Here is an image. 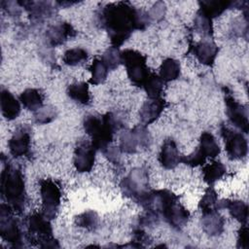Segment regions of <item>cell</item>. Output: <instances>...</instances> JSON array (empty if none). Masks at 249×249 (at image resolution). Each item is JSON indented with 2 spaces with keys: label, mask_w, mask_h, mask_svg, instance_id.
<instances>
[{
  "label": "cell",
  "mask_w": 249,
  "mask_h": 249,
  "mask_svg": "<svg viewBox=\"0 0 249 249\" xmlns=\"http://www.w3.org/2000/svg\"><path fill=\"white\" fill-rule=\"evenodd\" d=\"M99 20L107 31L112 46L119 48L134 30L145 29L151 19L147 13L136 9L130 3L117 2L103 7Z\"/></svg>",
  "instance_id": "1"
},
{
  "label": "cell",
  "mask_w": 249,
  "mask_h": 249,
  "mask_svg": "<svg viewBox=\"0 0 249 249\" xmlns=\"http://www.w3.org/2000/svg\"><path fill=\"white\" fill-rule=\"evenodd\" d=\"M145 210H153L175 230H181L190 218V212L176 195L168 190L147 191L137 200Z\"/></svg>",
  "instance_id": "2"
},
{
  "label": "cell",
  "mask_w": 249,
  "mask_h": 249,
  "mask_svg": "<svg viewBox=\"0 0 249 249\" xmlns=\"http://www.w3.org/2000/svg\"><path fill=\"white\" fill-rule=\"evenodd\" d=\"M84 129L91 137V144L103 153L112 142L114 134L122 128V121L113 113L104 115H88L84 119Z\"/></svg>",
  "instance_id": "3"
},
{
  "label": "cell",
  "mask_w": 249,
  "mask_h": 249,
  "mask_svg": "<svg viewBox=\"0 0 249 249\" xmlns=\"http://www.w3.org/2000/svg\"><path fill=\"white\" fill-rule=\"evenodd\" d=\"M1 171L0 192L5 202L14 212L20 213L25 202V186L21 171L13 164L4 162Z\"/></svg>",
  "instance_id": "4"
},
{
  "label": "cell",
  "mask_w": 249,
  "mask_h": 249,
  "mask_svg": "<svg viewBox=\"0 0 249 249\" xmlns=\"http://www.w3.org/2000/svg\"><path fill=\"white\" fill-rule=\"evenodd\" d=\"M27 231L31 241H36L42 248H58L59 244L53 236L50 220L43 213H34L27 218Z\"/></svg>",
  "instance_id": "5"
},
{
  "label": "cell",
  "mask_w": 249,
  "mask_h": 249,
  "mask_svg": "<svg viewBox=\"0 0 249 249\" xmlns=\"http://www.w3.org/2000/svg\"><path fill=\"white\" fill-rule=\"evenodd\" d=\"M122 63L125 66L130 82L134 86L142 88L144 82L151 74L147 66L146 56L136 50L126 49L122 52Z\"/></svg>",
  "instance_id": "6"
},
{
  "label": "cell",
  "mask_w": 249,
  "mask_h": 249,
  "mask_svg": "<svg viewBox=\"0 0 249 249\" xmlns=\"http://www.w3.org/2000/svg\"><path fill=\"white\" fill-rule=\"evenodd\" d=\"M40 194L43 215L49 220L55 218L61 202L59 186L53 180L43 179L40 181Z\"/></svg>",
  "instance_id": "7"
},
{
  "label": "cell",
  "mask_w": 249,
  "mask_h": 249,
  "mask_svg": "<svg viewBox=\"0 0 249 249\" xmlns=\"http://www.w3.org/2000/svg\"><path fill=\"white\" fill-rule=\"evenodd\" d=\"M123 194L133 198L135 201L147 191H149L148 171L143 167L132 169L121 182Z\"/></svg>",
  "instance_id": "8"
},
{
  "label": "cell",
  "mask_w": 249,
  "mask_h": 249,
  "mask_svg": "<svg viewBox=\"0 0 249 249\" xmlns=\"http://www.w3.org/2000/svg\"><path fill=\"white\" fill-rule=\"evenodd\" d=\"M13 209L7 203L0 205V235L6 242L18 247L22 240L21 231L17 219L13 216Z\"/></svg>",
  "instance_id": "9"
},
{
  "label": "cell",
  "mask_w": 249,
  "mask_h": 249,
  "mask_svg": "<svg viewBox=\"0 0 249 249\" xmlns=\"http://www.w3.org/2000/svg\"><path fill=\"white\" fill-rule=\"evenodd\" d=\"M221 135L224 138L226 151L231 160H241L246 157L248 144L246 137L241 132L231 130L222 125Z\"/></svg>",
  "instance_id": "10"
},
{
  "label": "cell",
  "mask_w": 249,
  "mask_h": 249,
  "mask_svg": "<svg viewBox=\"0 0 249 249\" xmlns=\"http://www.w3.org/2000/svg\"><path fill=\"white\" fill-rule=\"evenodd\" d=\"M225 102L227 107L226 113L230 122L242 132L248 133L249 121L247 108L235 100L234 97L229 92H226Z\"/></svg>",
  "instance_id": "11"
},
{
  "label": "cell",
  "mask_w": 249,
  "mask_h": 249,
  "mask_svg": "<svg viewBox=\"0 0 249 249\" xmlns=\"http://www.w3.org/2000/svg\"><path fill=\"white\" fill-rule=\"evenodd\" d=\"M96 149L88 141L78 144L74 153V166L80 173L89 172L93 167Z\"/></svg>",
  "instance_id": "12"
},
{
  "label": "cell",
  "mask_w": 249,
  "mask_h": 249,
  "mask_svg": "<svg viewBox=\"0 0 249 249\" xmlns=\"http://www.w3.org/2000/svg\"><path fill=\"white\" fill-rule=\"evenodd\" d=\"M30 127L23 124L18 127L13 133L8 146L10 153L14 158H19L28 153L30 147Z\"/></svg>",
  "instance_id": "13"
},
{
  "label": "cell",
  "mask_w": 249,
  "mask_h": 249,
  "mask_svg": "<svg viewBox=\"0 0 249 249\" xmlns=\"http://www.w3.org/2000/svg\"><path fill=\"white\" fill-rule=\"evenodd\" d=\"M76 35V31L73 26L68 22H59L51 26L46 32L47 44L51 47H56L63 44L68 38H72Z\"/></svg>",
  "instance_id": "14"
},
{
  "label": "cell",
  "mask_w": 249,
  "mask_h": 249,
  "mask_svg": "<svg viewBox=\"0 0 249 249\" xmlns=\"http://www.w3.org/2000/svg\"><path fill=\"white\" fill-rule=\"evenodd\" d=\"M159 160L166 169H173L182 161V156L180 155L177 145L172 138H167L163 141Z\"/></svg>",
  "instance_id": "15"
},
{
  "label": "cell",
  "mask_w": 249,
  "mask_h": 249,
  "mask_svg": "<svg viewBox=\"0 0 249 249\" xmlns=\"http://www.w3.org/2000/svg\"><path fill=\"white\" fill-rule=\"evenodd\" d=\"M191 51L196 58L206 66H212L218 54L219 48L211 41H200L191 47Z\"/></svg>",
  "instance_id": "16"
},
{
  "label": "cell",
  "mask_w": 249,
  "mask_h": 249,
  "mask_svg": "<svg viewBox=\"0 0 249 249\" xmlns=\"http://www.w3.org/2000/svg\"><path fill=\"white\" fill-rule=\"evenodd\" d=\"M165 107V101L163 98H149L141 106L139 116L142 124L148 125L154 123L162 113Z\"/></svg>",
  "instance_id": "17"
},
{
  "label": "cell",
  "mask_w": 249,
  "mask_h": 249,
  "mask_svg": "<svg viewBox=\"0 0 249 249\" xmlns=\"http://www.w3.org/2000/svg\"><path fill=\"white\" fill-rule=\"evenodd\" d=\"M0 105L3 117L9 121L15 120L20 113L19 101L8 89H1L0 92Z\"/></svg>",
  "instance_id": "18"
},
{
  "label": "cell",
  "mask_w": 249,
  "mask_h": 249,
  "mask_svg": "<svg viewBox=\"0 0 249 249\" xmlns=\"http://www.w3.org/2000/svg\"><path fill=\"white\" fill-rule=\"evenodd\" d=\"M225 220L218 210L210 211L202 214L201 226L202 230L210 236L220 235L224 231Z\"/></svg>",
  "instance_id": "19"
},
{
  "label": "cell",
  "mask_w": 249,
  "mask_h": 249,
  "mask_svg": "<svg viewBox=\"0 0 249 249\" xmlns=\"http://www.w3.org/2000/svg\"><path fill=\"white\" fill-rule=\"evenodd\" d=\"M227 208L229 210L230 215L238 221L240 224H247L248 220V206L242 200H218L217 209Z\"/></svg>",
  "instance_id": "20"
},
{
  "label": "cell",
  "mask_w": 249,
  "mask_h": 249,
  "mask_svg": "<svg viewBox=\"0 0 249 249\" xmlns=\"http://www.w3.org/2000/svg\"><path fill=\"white\" fill-rule=\"evenodd\" d=\"M236 2L225 1V0H203L199 2V11L211 19L219 17L226 10L234 6Z\"/></svg>",
  "instance_id": "21"
},
{
  "label": "cell",
  "mask_w": 249,
  "mask_h": 249,
  "mask_svg": "<svg viewBox=\"0 0 249 249\" xmlns=\"http://www.w3.org/2000/svg\"><path fill=\"white\" fill-rule=\"evenodd\" d=\"M18 4L27 11L30 18L34 20H42L50 17L53 13V7L49 2L23 1L18 2Z\"/></svg>",
  "instance_id": "22"
},
{
  "label": "cell",
  "mask_w": 249,
  "mask_h": 249,
  "mask_svg": "<svg viewBox=\"0 0 249 249\" xmlns=\"http://www.w3.org/2000/svg\"><path fill=\"white\" fill-rule=\"evenodd\" d=\"M199 153L206 158H216L220 154V146L211 132L204 131L199 138V146L197 147Z\"/></svg>",
  "instance_id": "23"
},
{
  "label": "cell",
  "mask_w": 249,
  "mask_h": 249,
  "mask_svg": "<svg viewBox=\"0 0 249 249\" xmlns=\"http://www.w3.org/2000/svg\"><path fill=\"white\" fill-rule=\"evenodd\" d=\"M19 100L26 109L35 112L43 107L44 97L39 89H27L20 93Z\"/></svg>",
  "instance_id": "24"
},
{
  "label": "cell",
  "mask_w": 249,
  "mask_h": 249,
  "mask_svg": "<svg viewBox=\"0 0 249 249\" xmlns=\"http://www.w3.org/2000/svg\"><path fill=\"white\" fill-rule=\"evenodd\" d=\"M226 172H227L226 166L221 161L214 160L206 164L202 168V177L205 183H207L208 185H212L216 181L223 178Z\"/></svg>",
  "instance_id": "25"
},
{
  "label": "cell",
  "mask_w": 249,
  "mask_h": 249,
  "mask_svg": "<svg viewBox=\"0 0 249 249\" xmlns=\"http://www.w3.org/2000/svg\"><path fill=\"white\" fill-rule=\"evenodd\" d=\"M180 70L179 61L172 57H168L161 62L159 76L163 82H171L180 76Z\"/></svg>",
  "instance_id": "26"
},
{
  "label": "cell",
  "mask_w": 249,
  "mask_h": 249,
  "mask_svg": "<svg viewBox=\"0 0 249 249\" xmlns=\"http://www.w3.org/2000/svg\"><path fill=\"white\" fill-rule=\"evenodd\" d=\"M67 95L74 101L83 104L88 105L90 101V94L89 90V86L87 83L80 82L75 83L67 88Z\"/></svg>",
  "instance_id": "27"
},
{
  "label": "cell",
  "mask_w": 249,
  "mask_h": 249,
  "mask_svg": "<svg viewBox=\"0 0 249 249\" xmlns=\"http://www.w3.org/2000/svg\"><path fill=\"white\" fill-rule=\"evenodd\" d=\"M119 149L123 153L134 154L140 148L139 141L133 129L124 131L120 136V146Z\"/></svg>",
  "instance_id": "28"
},
{
  "label": "cell",
  "mask_w": 249,
  "mask_h": 249,
  "mask_svg": "<svg viewBox=\"0 0 249 249\" xmlns=\"http://www.w3.org/2000/svg\"><path fill=\"white\" fill-rule=\"evenodd\" d=\"M142 88L146 91L149 98H159L161 97L163 90V81L159 75L151 72L149 77L144 82Z\"/></svg>",
  "instance_id": "29"
},
{
  "label": "cell",
  "mask_w": 249,
  "mask_h": 249,
  "mask_svg": "<svg viewBox=\"0 0 249 249\" xmlns=\"http://www.w3.org/2000/svg\"><path fill=\"white\" fill-rule=\"evenodd\" d=\"M194 27L196 33L203 37H210L213 34V24L212 19L205 16L199 10L197 11L195 20H194Z\"/></svg>",
  "instance_id": "30"
},
{
  "label": "cell",
  "mask_w": 249,
  "mask_h": 249,
  "mask_svg": "<svg viewBox=\"0 0 249 249\" xmlns=\"http://www.w3.org/2000/svg\"><path fill=\"white\" fill-rule=\"evenodd\" d=\"M89 71L91 73L89 83L92 85L102 84L107 78L108 68L106 67V65L103 63L101 59L95 58L92 61L91 65L89 66Z\"/></svg>",
  "instance_id": "31"
},
{
  "label": "cell",
  "mask_w": 249,
  "mask_h": 249,
  "mask_svg": "<svg viewBox=\"0 0 249 249\" xmlns=\"http://www.w3.org/2000/svg\"><path fill=\"white\" fill-rule=\"evenodd\" d=\"M99 218L95 211L93 210H87L81 214H79L75 218V223L78 227L92 231L95 230L98 226Z\"/></svg>",
  "instance_id": "32"
},
{
  "label": "cell",
  "mask_w": 249,
  "mask_h": 249,
  "mask_svg": "<svg viewBox=\"0 0 249 249\" xmlns=\"http://www.w3.org/2000/svg\"><path fill=\"white\" fill-rule=\"evenodd\" d=\"M218 200L219 199H218V195H217L216 191L212 187H209L205 191L203 196L201 197V199L198 203V207L201 210L202 214L210 212V211L218 210L217 209Z\"/></svg>",
  "instance_id": "33"
},
{
  "label": "cell",
  "mask_w": 249,
  "mask_h": 249,
  "mask_svg": "<svg viewBox=\"0 0 249 249\" xmlns=\"http://www.w3.org/2000/svg\"><path fill=\"white\" fill-rule=\"evenodd\" d=\"M101 60L108 70H115L122 63V52L117 47H109L102 54Z\"/></svg>",
  "instance_id": "34"
},
{
  "label": "cell",
  "mask_w": 249,
  "mask_h": 249,
  "mask_svg": "<svg viewBox=\"0 0 249 249\" xmlns=\"http://www.w3.org/2000/svg\"><path fill=\"white\" fill-rule=\"evenodd\" d=\"M88 58V52L83 48H73L69 49L64 53L63 55V62L66 65L75 66L83 61L87 60Z\"/></svg>",
  "instance_id": "35"
},
{
  "label": "cell",
  "mask_w": 249,
  "mask_h": 249,
  "mask_svg": "<svg viewBox=\"0 0 249 249\" xmlns=\"http://www.w3.org/2000/svg\"><path fill=\"white\" fill-rule=\"evenodd\" d=\"M57 116V110L52 105L43 106L34 112V122L39 124H46L53 121Z\"/></svg>",
  "instance_id": "36"
},
{
  "label": "cell",
  "mask_w": 249,
  "mask_h": 249,
  "mask_svg": "<svg viewBox=\"0 0 249 249\" xmlns=\"http://www.w3.org/2000/svg\"><path fill=\"white\" fill-rule=\"evenodd\" d=\"M132 129L137 136V139L140 144V148L141 149L148 148L151 143V136H150V133H149L146 125L138 124V125L134 126Z\"/></svg>",
  "instance_id": "37"
},
{
  "label": "cell",
  "mask_w": 249,
  "mask_h": 249,
  "mask_svg": "<svg viewBox=\"0 0 249 249\" xmlns=\"http://www.w3.org/2000/svg\"><path fill=\"white\" fill-rule=\"evenodd\" d=\"M182 161L190 166H197L200 164H203L205 161V158L199 153V151L196 149L193 153H191L188 156L182 157Z\"/></svg>",
  "instance_id": "38"
},
{
  "label": "cell",
  "mask_w": 249,
  "mask_h": 249,
  "mask_svg": "<svg viewBox=\"0 0 249 249\" xmlns=\"http://www.w3.org/2000/svg\"><path fill=\"white\" fill-rule=\"evenodd\" d=\"M237 244L238 248L248 249L249 248V234H248V228L247 225H242L237 232Z\"/></svg>",
  "instance_id": "39"
},
{
  "label": "cell",
  "mask_w": 249,
  "mask_h": 249,
  "mask_svg": "<svg viewBox=\"0 0 249 249\" xmlns=\"http://www.w3.org/2000/svg\"><path fill=\"white\" fill-rule=\"evenodd\" d=\"M164 12H165V5L162 2H158L153 6L150 14H148V15H149L150 19H152V18L160 19L163 17Z\"/></svg>",
  "instance_id": "40"
},
{
  "label": "cell",
  "mask_w": 249,
  "mask_h": 249,
  "mask_svg": "<svg viewBox=\"0 0 249 249\" xmlns=\"http://www.w3.org/2000/svg\"><path fill=\"white\" fill-rule=\"evenodd\" d=\"M120 149L117 147H108L104 154L108 157L109 160L115 164H119L120 162Z\"/></svg>",
  "instance_id": "41"
}]
</instances>
